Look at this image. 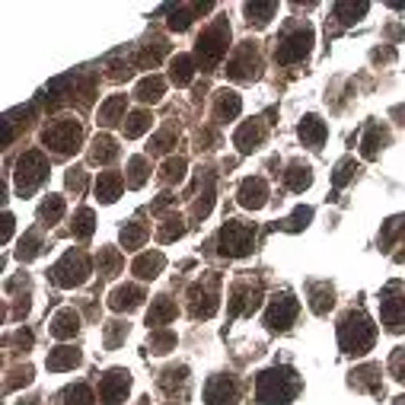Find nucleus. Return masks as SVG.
Instances as JSON below:
<instances>
[{
    "instance_id": "obj_24",
    "label": "nucleus",
    "mask_w": 405,
    "mask_h": 405,
    "mask_svg": "<svg viewBox=\"0 0 405 405\" xmlns=\"http://www.w3.org/2000/svg\"><path fill=\"white\" fill-rule=\"evenodd\" d=\"M351 386L354 390H364L380 396L383 392V380H380V364H364V367H354L351 371Z\"/></svg>"
},
{
    "instance_id": "obj_31",
    "label": "nucleus",
    "mask_w": 405,
    "mask_h": 405,
    "mask_svg": "<svg viewBox=\"0 0 405 405\" xmlns=\"http://www.w3.org/2000/svg\"><path fill=\"white\" fill-rule=\"evenodd\" d=\"M284 186H288L290 192H307V188L313 186V169H309L307 163H300V160H294V163L288 166V172H284Z\"/></svg>"
},
{
    "instance_id": "obj_42",
    "label": "nucleus",
    "mask_w": 405,
    "mask_h": 405,
    "mask_svg": "<svg viewBox=\"0 0 405 405\" xmlns=\"http://www.w3.org/2000/svg\"><path fill=\"white\" fill-rule=\"evenodd\" d=\"M150 122H153V115L150 112H131L128 115V122H124V138H141L144 131H150Z\"/></svg>"
},
{
    "instance_id": "obj_4",
    "label": "nucleus",
    "mask_w": 405,
    "mask_h": 405,
    "mask_svg": "<svg viewBox=\"0 0 405 405\" xmlns=\"http://www.w3.org/2000/svg\"><path fill=\"white\" fill-rule=\"evenodd\" d=\"M51 284H58V288L70 290V288H80V284L89 281V275H93V262H89V255L83 252V249H70V252H64L61 259L51 265Z\"/></svg>"
},
{
    "instance_id": "obj_60",
    "label": "nucleus",
    "mask_w": 405,
    "mask_h": 405,
    "mask_svg": "<svg viewBox=\"0 0 405 405\" xmlns=\"http://www.w3.org/2000/svg\"><path fill=\"white\" fill-rule=\"evenodd\" d=\"M396 58V51L392 49H386V51H373V61H392Z\"/></svg>"
},
{
    "instance_id": "obj_1",
    "label": "nucleus",
    "mask_w": 405,
    "mask_h": 405,
    "mask_svg": "<svg viewBox=\"0 0 405 405\" xmlns=\"http://www.w3.org/2000/svg\"><path fill=\"white\" fill-rule=\"evenodd\" d=\"M300 377L294 367H268L255 377V399L262 405H290L300 392Z\"/></svg>"
},
{
    "instance_id": "obj_29",
    "label": "nucleus",
    "mask_w": 405,
    "mask_h": 405,
    "mask_svg": "<svg viewBox=\"0 0 405 405\" xmlns=\"http://www.w3.org/2000/svg\"><path fill=\"white\" fill-rule=\"evenodd\" d=\"M49 329H51V335L61 338V342H64V338H74L77 332H80V316H77L70 307H68V309H58Z\"/></svg>"
},
{
    "instance_id": "obj_27",
    "label": "nucleus",
    "mask_w": 405,
    "mask_h": 405,
    "mask_svg": "<svg viewBox=\"0 0 405 405\" xmlns=\"http://www.w3.org/2000/svg\"><path fill=\"white\" fill-rule=\"evenodd\" d=\"M122 188H124V179L118 176V172H99L93 192H96V198L103 201V205H112V201H118Z\"/></svg>"
},
{
    "instance_id": "obj_45",
    "label": "nucleus",
    "mask_w": 405,
    "mask_h": 405,
    "mask_svg": "<svg viewBox=\"0 0 405 405\" xmlns=\"http://www.w3.org/2000/svg\"><path fill=\"white\" fill-rule=\"evenodd\" d=\"M166 51H169V45H166L163 39H153V41H147L144 49H141V55H138V64L141 68H147V64H160V58L166 55Z\"/></svg>"
},
{
    "instance_id": "obj_6",
    "label": "nucleus",
    "mask_w": 405,
    "mask_h": 405,
    "mask_svg": "<svg viewBox=\"0 0 405 405\" xmlns=\"http://www.w3.org/2000/svg\"><path fill=\"white\" fill-rule=\"evenodd\" d=\"M220 309V278L214 271H207L201 281H195L188 288V313L192 319H211Z\"/></svg>"
},
{
    "instance_id": "obj_20",
    "label": "nucleus",
    "mask_w": 405,
    "mask_h": 405,
    "mask_svg": "<svg viewBox=\"0 0 405 405\" xmlns=\"http://www.w3.org/2000/svg\"><path fill=\"white\" fill-rule=\"evenodd\" d=\"M307 294H309V309H313L316 316H326V313L335 307V288H332L329 281H309Z\"/></svg>"
},
{
    "instance_id": "obj_3",
    "label": "nucleus",
    "mask_w": 405,
    "mask_h": 405,
    "mask_svg": "<svg viewBox=\"0 0 405 405\" xmlns=\"http://www.w3.org/2000/svg\"><path fill=\"white\" fill-rule=\"evenodd\" d=\"M227 49H230V22L214 20L211 26L198 35V41H195V61L205 70H211L220 64V58L227 55Z\"/></svg>"
},
{
    "instance_id": "obj_21",
    "label": "nucleus",
    "mask_w": 405,
    "mask_h": 405,
    "mask_svg": "<svg viewBox=\"0 0 405 405\" xmlns=\"http://www.w3.org/2000/svg\"><path fill=\"white\" fill-rule=\"evenodd\" d=\"M144 300L147 297H144V290H141L138 284H122V288H115L109 294V309L124 313V309H138Z\"/></svg>"
},
{
    "instance_id": "obj_25",
    "label": "nucleus",
    "mask_w": 405,
    "mask_h": 405,
    "mask_svg": "<svg viewBox=\"0 0 405 405\" xmlns=\"http://www.w3.org/2000/svg\"><path fill=\"white\" fill-rule=\"evenodd\" d=\"M80 361H83V354L74 348V345H61V348L49 351V361H45V367H49V371H55V373H61V371H74V367H80Z\"/></svg>"
},
{
    "instance_id": "obj_23",
    "label": "nucleus",
    "mask_w": 405,
    "mask_h": 405,
    "mask_svg": "<svg viewBox=\"0 0 405 405\" xmlns=\"http://www.w3.org/2000/svg\"><path fill=\"white\" fill-rule=\"evenodd\" d=\"M207 10H211V4H179V7H169V29L172 32H186L195 16L207 13Z\"/></svg>"
},
{
    "instance_id": "obj_22",
    "label": "nucleus",
    "mask_w": 405,
    "mask_h": 405,
    "mask_svg": "<svg viewBox=\"0 0 405 405\" xmlns=\"http://www.w3.org/2000/svg\"><path fill=\"white\" fill-rule=\"evenodd\" d=\"M240 112H243L240 93H233V89H217V96H214V118H217V122H233Z\"/></svg>"
},
{
    "instance_id": "obj_13",
    "label": "nucleus",
    "mask_w": 405,
    "mask_h": 405,
    "mask_svg": "<svg viewBox=\"0 0 405 405\" xmlns=\"http://www.w3.org/2000/svg\"><path fill=\"white\" fill-rule=\"evenodd\" d=\"M262 64H259V49H255V41H243L236 55L227 61V77L230 80H240V83H252L259 77Z\"/></svg>"
},
{
    "instance_id": "obj_41",
    "label": "nucleus",
    "mask_w": 405,
    "mask_h": 405,
    "mask_svg": "<svg viewBox=\"0 0 405 405\" xmlns=\"http://www.w3.org/2000/svg\"><path fill=\"white\" fill-rule=\"evenodd\" d=\"M211 207H214V176L207 172V176H205V192H201L198 201L192 205V217L195 220H205L207 214H211Z\"/></svg>"
},
{
    "instance_id": "obj_16",
    "label": "nucleus",
    "mask_w": 405,
    "mask_h": 405,
    "mask_svg": "<svg viewBox=\"0 0 405 405\" xmlns=\"http://www.w3.org/2000/svg\"><path fill=\"white\" fill-rule=\"evenodd\" d=\"M240 399V386L230 373H217V377L207 380L205 386V402L207 405H233Z\"/></svg>"
},
{
    "instance_id": "obj_9",
    "label": "nucleus",
    "mask_w": 405,
    "mask_h": 405,
    "mask_svg": "<svg viewBox=\"0 0 405 405\" xmlns=\"http://www.w3.org/2000/svg\"><path fill=\"white\" fill-rule=\"evenodd\" d=\"M309 49H313V29L297 26L281 35V41H278V49H275V61L278 64H300L303 58L309 55Z\"/></svg>"
},
{
    "instance_id": "obj_7",
    "label": "nucleus",
    "mask_w": 405,
    "mask_h": 405,
    "mask_svg": "<svg viewBox=\"0 0 405 405\" xmlns=\"http://www.w3.org/2000/svg\"><path fill=\"white\" fill-rule=\"evenodd\" d=\"M16 192L26 198V195H32L35 188L49 179V160H45V153L41 150H26L20 160H16Z\"/></svg>"
},
{
    "instance_id": "obj_50",
    "label": "nucleus",
    "mask_w": 405,
    "mask_h": 405,
    "mask_svg": "<svg viewBox=\"0 0 405 405\" xmlns=\"http://www.w3.org/2000/svg\"><path fill=\"white\" fill-rule=\"evenodd\" d=\"M64 405H93L96 399H93V390H89L86 383H74L64 390Z\"/></svg>"
},
{
    "instance_id": "obj_10",
    "label": "nucleus",
    "mask_w": 405,
    "mask_h": 405,
    "mask_svg": "<svg viewBox=\"0 0 405 405\" xmlns=\"http://www.w3.org/2000/svg\"><path fill=\"white\" fill-rule=\"evenodd\" d=\"M380 319H383L386 332H392V335L405 332V290L396 281L390 288H383V294H380Z\"/></svg>"
},
{
    "instance_id": "obj_52",
    "label": "nucleus",
    "mask_w": 405,
    "mask_h": 405,
    "mask_svg": "<svg viewBox=\"0 0 405 405\" xmlns=\"http://www.w3.org/2000/svg\"><path fill=\"white\" fill-rule=\"evenodd\" d=\"M124 338H128V323H118V319L105 323V348L115 351L118 345H124Z\"/></svg>"
},
{
    "instance_id": "obj_54",
    "label": "nucleus",
    "mask_w": 405,
    "mask_h": 405,
    "mask_svg": "<svg viewBox=\"0 0 405 405\" xmlns=\"http://www.w3.org/2000/svg\"><path fill=\"white\" fill-rule=\"evenodd\" d=\"M172 144H176V131L169 128V131H160L157 138L150 141V150H153V153H166Z\"/></svg>"
},
{
    "instance_id": "obj_57",
    "label": "nucleus",
    "mask_w": 405,
    "mask_h": 405,
    "mask_svg": "<svg viewBox=\"0 0 405 405\" xmlns=\"http://www.w3.org/2000/svg\"><path fill=\"white\" fill-rule=\"evenodd\" d=\"M13 214L10 211H4V230H0V243H10V236H13Z\"/></svg>"
},
{
    "instance_id": "obj_46",
    "label": "nucleus",
    "mask_w": 405,
    "mask_h": 405,
    "mask_svg": "<svg viewBox=\"0 0 405 405\" xmlns=\"http://www.w3.org/2000/svg\"><path fill=\"white\" fill-rule=\"evenodd\" d=\"M93 230H96V214L89 211V207H80V211L74 214V236L89 240V236H93Z\"/></svg>"
},
{
    "instance_id": "obj_34",
    "label": "nucleus",
    "mask_w": 405,
    "mask_h": 405,
    "mask_svg": "<svg viewBox=\"0 0 405 405\" xmlns=\"http://www.w3.org/2000/svg\"><path fill=\"white\" fill-rule=\"evenodd\" d=\"M195 77V55H176L169 61V80L176 86H188Z\"/></svg>"
},
{
    "instance_id": "obj_36",
    "label": "nucleus",
    "mask_w": 405,
    "mask_h": 405,
    "mask_svg": "<svg viewBox=\"0 0 405 405\" xmlns=\"http://www.w3.org/2000/svg\"><path fill=\"white\" fill-rule=\"evenodd\" d=\"M278 13V4L275 0H249L246 4V20L249 26H268V20Z\"/></svg>"
},
{
    "instance_id": "obj_56",
    "label": "nucleus",
    "mask_w": 405,
    "mask_h": 405,
    "mask_svg": "<svg viewBox=\"0 0 405 405\" xmlns=\"http://www.w3.org/2000/svg\"><path fill=\"white\" fill-rule=\"evenodd\" d=\"M390 371L399 383H405V348H396V354H392V361H390Z\"/></svg>"
},
{
    "instance_id": "obj_55",
    "label": "nucleus",
    "mask_w": 405,
    "mask_h": 405,
    "mask_svg": "<svg viewBox=\"0 0 405 405\" xmlns=\"http://www.w3.org/2000/svg\"><path fill=\"white\" fill-rule=\"evenodd\" d=\"M68 188H70L74 195H83V192H86V172H83V169H70V172H68Z\"/></svg>"
},
{
    "instance_id": "obj_17",
    "label": "nucleus",
    "mask_w": 405,
    "mask_h": 405,
    "mask_svg": "<svg viewBox=\"0 0 405 405\" xmlns=\"http://www.w3.org/2000/svg\"><path fill=\"white\" fill-rule=\"evenodd\" d=\"M236 198H240L243 207H249V211H259V207L268 205V182L262 176L243 179V186H240V192H236Z\"/></svg>"
},
{
    "instance_id": "obj_61",
    "label": "nucleus",
    "mask_w": 405,
    "mask_h": 405,
    "mask_svg": "<svg viewBox=\"0 0 405 405\" xmlns=\"http://www.w3.org/2000/svg\"><path fill=\"white\" fill-rule=\"evenodd\" d=\"M166 205H172V195H160L157 205H153V207H166Z\"/></svg>"
},
{
    "instance_id": "obj_30",
    "label": "nucleus",
    "mask_w": 405,
    "mask_h": 405,
    "mask_svg": "<svg viewBox=\"0 0 405 405\" xmlns=\"http://www.w3.org/2000/svg\"><path fill=\"white\" fill-rule=\"evenodd\" d=\"M383 147H386V128H380L377 122H371V124H367V131H364V141H361V157L377 160Z\"/></svg>"
},
{
    "instance_id": "obj_44",
    "label": "nucleus",
    "mask_w": 405,
    "mask_h": 405,
    "mask_svg": "<svg viewBox=\"0 0 405 405\" xmlns=\"http://www.w3.org/2000/svg\"><path fill=\"white\" fill-rule=\"evenodd\" d=\"M41 255V236L35 233V230H29L26 236L20 240V249H16V259L20 262H32Z\"/></svg>"
},
{
    "instance_id": "obj_8",
    "label": "nucleus",
    "mask_w": 405,
    "mask_h": 405,
    "mask_svg": "<svg viewBox=\"0 0 405 405\" xmlns=\"http://www.w3.org/2000/svg\"><path fill=\"white\" fill-rule=\"evenodd\" d=\"M80 141H83V124L74 122V118H58V122H51L49 128L41 131V144L51 147L61 157L74 153L80 147Z\"/></svg>"
},
{
    "instance_id": "obj_48",
    "label": "nucleus",
    "mask_w": 405,
    "mask_h": 405,
    "mask_svg": "<svg viewBox=\"0 0 405 405\" xmlns=\"http://www.w3.org/2000/svg\"><path fill=\"white\" fill-rule=\"evenodd\" d=\"M309 220H313V207H297L294 214H290L288 220H281V224H278V227L281 230H288V233H300V230H307V224Z\"/></svg>"
},
{
    "instance_id": "obj_5",
    "label": "nucleus",
    "mask_w": 405,
    "mask_h": 405,
    "mask_svg": "<svg viewBox=\"0 0 405 405\" xmlns=\"http://www.w3.org/2000/svg\"><path fill=\"white\" fill-rule=\"evenodd\" d=\"M255 227L252 224H243V220H227L217 233V246H220V255L227 259H243L255 249Z\"/></svg>"
},
{
    "instance_id": "obj_18",
    "label": "nucleus",
    "mask_w": 405,
    "mask_h": 405,
    "mask_svg": "<svg viewBox=\"0 0 405 405\" xmlns=\"http://www.w3.org/2000/svg\"><path fill=\"white\" fill-rule=\"evenodd\" d=\"M188 383H192V377H188V367H166L163 377H160V390L166 392L169 399H188Z\"/></svg>"
},
{
    "instance_id": "obj_11",
    "label": "nucleus",
    "mask_w": 405,
    "mask_h": 405,
    "mask_svg": "<svg viewBox=\"0 0 405 405\" xmlns=\"http://www.w3.org/2000/svg\"><path fill=\"white\" fill-rule=\"evenodd\" d=\"M262 281H236L233 284V290H230V300H227V313L233 319H240V316H252L255 309L262 307Z\"/></svg>"
},
{
    "instance_id": "obj_59",
    "label": "nucleus",
    "mask_w": 405,
    "mask_h": 405,
    "mask_svg": "<svg viewBox=\"0 0 405 405\" xmlns=\"http://www.w3.org/2000/svg\"><path fill=\"white\" fill-rule=\"evenodd\" d=\"M13 342L16 345H20V348H29V345H32V332H16V335H13Z\"/></svg>"
},
{
    "instance_id": "obj_19",
    "label": "nucleus",
    "mask_w": 405,
    "mask_h": 405,
    "mask_svg": "<svg viewBox=\"0 0 405 405\" xmlns=\"http://www.w3.org/2000/svg\"><path fill=\"white\" fill-rule=\"evenodd\" d=\"M297 134H300V141L307 147L319 150V147L326 144V138H329V124H326L319 115H303L300 124H297Z\"/></svg>"
},
{
    "instance_id": "obj_37",
    "label": "nucleus",
    "mask_w": 405,
    "mask_h": 405,
    "mask_svg": "<svg viewBox=\"0 0 405 405\" xmlns=\"http://www.w3.org/2000/svg\"><path fill=\"white\" fill-rule=\"evenodd\" d=\"M115 157H118V141L109 138V134H96V138H93V150H89V160L105 166Z\"/></svg>"
},
{
    "instance_id": "obj_35",
    "label": "nucleus",
    "mask_w": 405,
    "mask_h": 405,
    "mask_svg": "<svg viewBox=\"0 0 405 405\" xmlns=\"http://www.w3.org/2000/svg\"><path fill=\"white\" fill-rule=\"evenodd\" d=\"M163 93H166V80L160 74L144 77V80L134 86V96H138L141 103H160V99H163Z\"/></svg>"
},
{
    "instance_id": "obj_14",
    "label": "nucleus",
    "mask_w": 405,
    "mask_h": 405,
    "mask_svg": "<svg viewBox=\"0 0 405 405\" xmlns=\"http://www.w3.org/2000/svg\"><path fill=\"white\" fill-rule=\"evenodd\" d=\"M128 392H131V373L124 367H112L99 380V399H103V405H122L128 399Z\"/></svg>"
},
{
    "instance_id": "obj_58",
    "label": "nucleus",
    "mask_w": 405,
    "mask_h": 405,
    "mask_svg": "<svg viewBox=\"0 0 405 405\" xmlns=\"http://www.w3.org/2000/svg\"><path fill=\"white\" fill-rule=\"evenodd\" d=\"M26 386V383H32V367H22V371H16V380H10L7 383V390H13V386Z\"/></svg>"
},
{
    "instance_id": "obj_12",
    "label": "nucleus",
    "mask_w": 405,
    "mask_h": 405,
    "mask_svg": "<svg viewBox=\"0 0 405 405\" xmlns=\"http://www.w3.org/2000/svg\"><path fill=\"white\" fill-rule=\"evenodd\" d=\"M297 313H300V303L294 300V294L281 290V294L268 303V309H265V329L268 332H288L290 326H294Z\"/></svg>"
},
{
    "instance_id": "obj_62",
    "label": "nucleus",
    "mask_w": 405,
    "mask_h": 405,
    "mask_svg": "<svg viewBox=\"0 0 405 405\" xmlns=\"http://www.w3.org/2000/svg\"><path fill=\"white\" fill-rule=\"evenodd\" d=\"M20 405H41L39 399H26V402H20Z\"/></svg>"
},
{
    "instance_id": "obj_33",
    "label": "nucleus",
    "mask_w": 405,
    "mask_h": 405,
    "mask_svg": "<svg viewBox=\"0 0 405 405\" xmlns=\"http://www.w3.org/2000/svg\"><path fill=\"white\" fill-rule=\"evenodd\" d=\"M367 10H371V4H367V0H357V4L342 0V4H335V7H332V13H335V20L342 22V26H354L357 20H364Z\"/></svg>"
},
{
    "instance_id": "obj_38",
    "label": "nucleus",
    "mask_w": 405,
    "mask_h": 405,
    "mask_svg": "<svg viewBox=\"0 0 405 405\" xmlns=\"http://www.w3.org/2000/svg\"><path fill=\"white\" fill-rule=\"evenodd\" d=\"M122 268H124V259H122V252H118V249H112V246L99 249V275H103V278H115Z\"/></svg>"
},
{
    "instance_id": "obj_53",
    "label": "nucleus",
    "mask_w": 405,
    "mask_h": 405,
    "mask_svg": "<svg viewBox=\"0 0 405 405\" xmlns=\"http://www.w3.org/2000/svg\"><path fill=\"white\" fill-rule=\"evenodd\" d=\"M354 172H357V163H354V160H342V163H338L335 166V176H332V186H335V188H345V186H348V182H351V179H354Z\"/></svg>"
},
{
    "instance_id": "obj_47",
    "label": "nucleus",
    "mask_w": 405,
    "mask_h": 405,
    "mask_svg": "<svg viewBox=\"0 0 405 405\" xmlns=\"http://www.w3.org/2000/svg\"><path fill=\"white\" fill-rule=\"evenodd\" d=\"M186 236V224H182V217H166L163 224H160L157 230V240L160 243H176Z\"/></svg>"
},
{
    "instance_id": "obj_51",
    "label": "nucleus",
    "mask_w": 405,
    "mask_h": 405,
    "mask_svg": "<svg viewBox=\"0 0 405 405\" xmlns=\"http://www.w3.org/2000/svg\"><path fill=\"white\" fill-rule=\"evenodd\" d=\"M186 169H188V166H186V160H182V157H169L163 163V169H160V179H163V182H176V186H179V182L186 179Z\"/></svg>"
},
{
    "instance_id": "obj_32",
    "label": "nucleus",
    "mask_w": 405,
    "mask_h": 405,
    "mask_svg": "<svg viewBox=\"0 0 405 405\" xmlns=\"http://www.w3.org/2000/svg\"><path fill=\"white\" fill-rule=\"evenodd\" d=\"M124 109H128V96H109L99 105V124L112 128V124L124 122Z\"/></svg>"
},
{
    "instance_id": "obj_15",
    "label": "nucleus",
    "mask_w": 405,
    "mask_h": 405,
    "mask_svg": "<svg viewBox=\"0 0 405 405\" xmlns=\"http://www.w3.org/2000/svg\"><path fill=\"white\" fill-rule=\"evenodd\" d=\"M265 134H268L265 118H249V122H243L240 128L233 131V147L240 153H252L265 144Z\"/></svg>"
},
{
    "instance_id": "obj_40",
    "label": "nucleus",
    "mask_w": 405,
    "mask_h": 405,
    "mask_svg": "<svg viewBox=\"0 0 405 405\" xmlns=\"http://www.w3.org/2000/svg\"><path fill=\"white\" fill-rule=\"evenodd\" d=\"M118 240H122L124 249H141L144 240H147V227L141 224V220H131V224L122 227V236H118Z\"/></svg>"
},
{
    "instance_id": "obj_28",
    "label": "nucleus",
    "mask_w": 405,
    "mask_h": 405,
    "mask_svg": "<svg viewBox=\"0 0 405 405\" xmlns=\"http://www.w3.org/2000/svg\"><path fill=\"white\" fill-rule=\"evenodd\" d=\"M163 265H166V259H163V252H144V255H138L134 259V265H131V271L141 278V281H153V278L163 271Z\"/></svg>"
},
{
    "instance_id": "obj_2",
    "label": "nucleus",
    "mask_w": 405,
    "mask_h": 405,
    "mask_svg": "<svg viewBox=\"0 0 405 405\" xmlns=\"http://www.w3.org/2000/svg\"><path fill=\"white\" fill-rule=\"evenodd\" d=\"M373 342H377V326H373V319L367 316L364 309L345 313L342 323H338V348L345 354L361 357L373 348Z\"/></svg>"
},
{
    "instance_id": "obj_49",
    "label": "nucleus",
    "mask_w": 405,
    "mask_h": 405,
    "mask_svg": "<svg viewBox=\"0 0 405 405\" xmlns=\"http://www.w3.org/2000/svg\"><path fill=\"white\" fill-rule=\"evenodd\" d=\"M147 172H150L147 157H131L128 160V186L131 188H141L147 182Z\"/></svg>"
},
{
    "instance_id": "obj_26",
    "label": "nucleus",
    "mask_w": 405,
    "mask_h": 405,
    "mask_svg": "<svg viewBox=\"0 0 405 405\" xmlns=\"http://www.w3.org/2000/svg\"><path fill=\"white\" fill-rule=\"evenodd\" d=\"M176 303L169 300V297H157V300L150 303V309H147V326L153 329H166V323H172L176 319Z\"/></svg>"
},
{
    "instance_id": "obj_43",
    "label": "nucleus",
    "mask_w": 405,
    "mask_h": 405,
    "mask_svg": "<svg viewBox=\"0 0 405 405\" xmlns=\"http://www.w3.org/2000/svg\"><path fill=\"white\" fill-rule=\"evenodd\" d=\"M39 217L45 220V224H58V220L64 217V198L61 195H49V198L41 201V207H39Z\"/></svg>"
},
{
    "instance_id": "obj_63",
    "label": "nucleus",
    "mask_w": 405,
    "mask_h": 405,
    "mask_svg": "<svg viewBox=\"0 0 405 405\" xmlns=\"http://www.w3.org/2000/svg\"><path fill=\"white\" fill-rule=\"evenodd\" d=\"M392 405H405V396H399V399H396V402H392Z\"/></svg>"
},
{
    "instance_id": "obj_39",
    "label": "nucleus",
    "mask_w": 405,
    "mask_h": 405,
    "mask_svg": "<svg viewBox=\"0 0 405 405\" xmlns=\"http://www.w3.org/2000/svg\"><path fill=\"white\" fill-rule=\"evenodd\" d=\"M172 348H176V332L172 329H153L150 338H147V351H153V354H169Z\"/></svg>"
}]
</instances>
